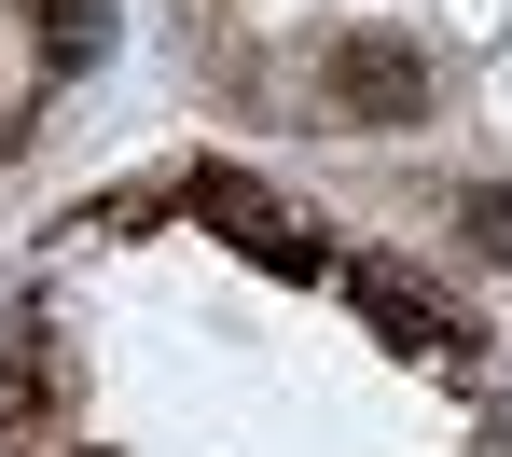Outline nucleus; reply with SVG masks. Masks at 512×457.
I'll return each mask as SVG.
<instances>
[{"label":"nucleus","instance_id":"1","mask_svg":"<svg viewBox=\"0 0 512 457\" xmlns=\"http://www.w3.org/2000/svg\"><path fill=\"white\" fill-rule=\"evenodd\" d=\"M319 97H333V125H360V139H402V125H429V56L402 28H346L333 56H319Z\"/></svg>","mask_w":512,"mask_h":457},{"label":"nucleus","instance_id":"2","mask_svg":"<svg viewBox=\"0 0 512 457\" xmlns=\"http://www.w3.org/2000/svg\"><path fill=\"white\" fill-rule=\"evenodd\" d=\"M180 208H194V222H222V236H236L250 264H277V277H319V236H305V222H291V208H277L250 167H194V181H180Z\"/></svg>","mask_w":512,"mask_h":457},{"label":"nucleus","instance_id":"3","mask_svg":"<svg viewBox=\"0 0 512 457\" xmlns=\"http://www.w3.org/2000/svg\"><path fill=\"white\" fill-rule=\"evenodd\" d=\"M346 305H360L402 361H457V347H471V319H457V305H429L402 264H346Z\"/></svg>","mask_w":512,"mask_h":457},{"label":"nucleus","instance_id":"4","mask_svg":"<svg viewBox=\"0 0 512 457\" xmlns=\"http://www.w3.org/2000/svg\"><path fill=\"white\" fill-rule=\"evenodd\" d=\"M42 402H56V361H42V333H14L0 347V430H42Z\"/></svg>","mask_w":512,"mask_h":457},{"label":"nucleus","instance_id":"5","mask_svg":"<svg viewBox=\"0 0 512 457\" xmlns=\"http://www.w3.org/2000/svg\"><path fill=\"white\" fill-rule=\"evenodd\" d=\"M457 222H471V250H485V264H512V181H485Z\"/></svg>","mask_w":512,"mask_h":457}]
</instances>
